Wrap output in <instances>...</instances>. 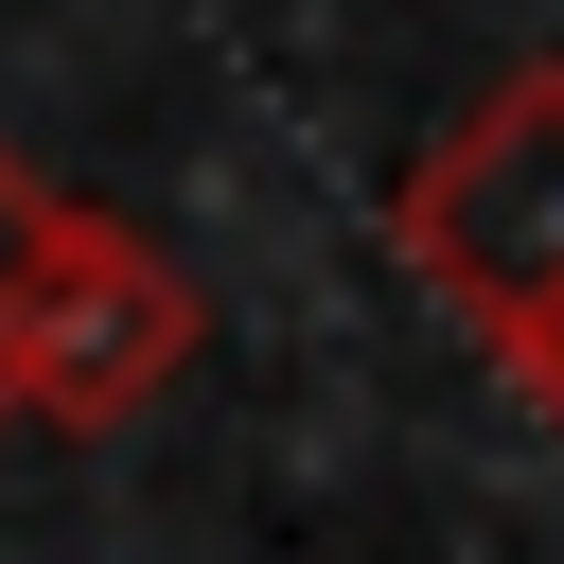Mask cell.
Masks as SVG:
<instances>
[{"label": "cell", "mask_w": 564, "mask_h": 564, "mask_svg": "<svg viewBox=\"0 0 564 564\" xmlns=\"http://www.w3.org/2000/svg\"><path fill=\"white\" fill-rule=\"evenodd\" d=\"M388 247L423 264V300L564 423V53L494 70L388 194Z\"/></svg>", "instance_id": "1"}, {"label": "cell", "mask_w": 564, "mask_h": 564, "mask_svg": "<svg viewBox=\"0 0 564 564\" xmlns=\"http://www.w3.org/2000/svg\"><path fill=\"white\" fill-rule=\"evenodd\" d=\"M194 352H212L194 264H176L141 212L53 194V212H35V264H18V423L106 441V423H141V405H159Z\"/></svg>", "instance_id": "2"}, {"label": "cell", "mask_w": 564, "mask_h": 564, "mask_svg": "<svg viewBox=\"0 0 564 564\" xmlns=\"http://www.w3.org/2000/svg\"><path fill=\"white\" fill-rule=\"evenodd\" d=\"M35 212H53V176L0 141V423H18V264H35Z\"/></svg>", "instance_id": "3"}]
</instances>
